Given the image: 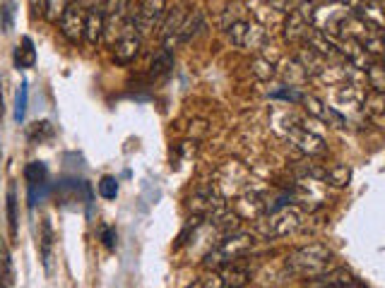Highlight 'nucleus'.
<instances>
[{
    "label": "nucleus",
    "mask_w": 385,
    "mask_h": 288,
    "mask_svg": "<svg viewBox=\"0 0 385 288\" xmlns=\"http://www.w3.org/2000/svg\"><path fill=\"white\" fill-rule=\"evenodd\" d=\"M286 267L294 274L306 276V279H318V276L328 274V269L333 267V250L323 243L303 245L286 257Z\"/></svg>",
    "instance_id": "f257e3e1"
},
{
    "label": "nucleus",
    "mask_w": 385,
    "mask_h": 288,
    "mask_svg": "<svg viewBox=\"0 0 385 288\" xmlns=\"http://www.w3.org/2000/svg\"><path fill=\"white\" fill-rule=\"evenodd\" d=\"M253 245H256V238L251 233H229L205 255V267L215 271L224 269L226 264H234L236 259H241Z\"/></svg>",
    "instance_id": "f03ea898"
},
{
    "label": "nucleus",
    "mask_w": 385,
    "mask_h": 288,
    "mask_svg": "<svg viewBox=\"0 0 385 288\" xmlns=\"http://www.w3.org/2000/svg\"><path fill=\"white\" fill-rule=\"evenodd\" d=\"M301 226V211L296 206H277L258 221V228L265 238H284Z\"/></svg>",
    "instance_id": "7ed1b4c3"
},
{
    "label": "nucleus",
    "mask_w": 385,
    "mask_h": 288,
    "mask_svg": "<svg viewBox=\"0 0 385 288\" xmlns=\"http://www.w3.org/2000/svg\"><path fill=\"white\" fill-rule=\"evenodd\" d=\"M248 181H251V173H248L246 166L238 164V161H226V164L217 171L212 185L217 188V192H219L221 197H229V195L238 197L241 192L251 190V183Z\"/></svg>",
    "instance_id": "20e7f679"
},
{
    "label": "nucleus",
    "mask_w": 385,
    "mask_h": 288,
    "mask_svg": "<svg viewBox=\"0 0 385 288\" xmlns=\"http://www.w3.org/2000/svg\"><path fill=\"white\" fill-rule=\"evenodd\" d=\"M226 34L236 48H246V51H260L268 43V29L256 20H238L226 29Z\"/></svg>",
    "instance_id": "39448f33"
},
{
    "label": "nucleus",
    "mask_w": 385,
    "mask_h": 288,
    "mask_svg": "<svg viewBox=\"0 0 385 288\" xmlns=\"http://www.w3.org/2000/svg\"><path fill=\"white\" fill-rule=\"evenodd\" d=\"M351 10L344 0L340 3H325V5H316V13H313V29H321L325 34L340 36V24L349 17Z\"/></svg>",
    "instance_id": "423d86ee"
},
{
    "label": "nucleus",
    "mask_w": 385,
    "mask_h": 288,
    "mask_svg": "<svg viewBox=\"0 0 385 288\" xmlns=\"http://www.w3.org/2000/svg\"><path fill=\"white\" fill-rule=\"evenodd\" d=\"M313 13L316 3H301L296 10H289L284 20V39L286 41H303L308 31L313 29Z\"/></svg>",
    "instance_id": "0eeeda50"
},
{
    "label": "nucleus",
    "mask_w": 385,
    "mask_h": 288,
    "mask_svg": "<svg viewBox=\"0 0 385 288\" xmlns=\"http://www.w3.org/2000/svg\"><path fill=\"white\" fill-rule=\"evenodd\" d=\"M166 13H169L166 0H143V5L138 8V13L133 15L135 29H138L140 34H150V31H154L157 26L164 22Z\"/></svg>",
    "instance_id": "6e6552de"
},
{
    "label": "nucleus",
    "mask_w": 385,
    "mask_h": 288,
    "mask_svg": "<svg viewBox=\"0 0 385 288\" xmlns=\"http://www.w3.org/2000/svg\"><path fill=\"white\" fill-rule=\"evenodd\" d=\"M284 137L289 139V142L294 144L296 149L301 151V154H306V156H321V154H325V139L318 132L308 130V128L294 125V128H291L289 132L284 135Z\"/></svg>",
    "instance_id": "1a4fd4ad"
},
{
    "label": "nucleus",
    "mask_w": 385,
    "mask_h": 288,
    "mask_svg": "<svg viewBox=\"0 0 385 288\" xmlns=\"http://www.w3.org/2000/svg\"><path fill=\"white\" fill-rule=\"evenodd\" d=\"M85 17H87V10L78 3H73L65 10L63 17L58 20V26H61V34L65 39L73 43H80L85 39Z\"/></svg>",
    "instance_id": "9d476101"
},
{
    "label": "nucleus",
    "mask_w": 385,
    "mask_h": 288,
    "mask_svg": "<svg viewBox=\"0 0 385 288\" xmlns=\"http://www.w3.org/2000/svg\"><path fill=\"white\" fill-rule=\"evenodd\" d=\"M337 48H340V56L344 58V63L351 65V68H356V70H361V73H366V70L376 63L371 53L364 48V43L356 41V39H349V36L337 39Z\"/></svg>",
    "instance_id": "9b49d317"
},
{
    "label": "nucleus",
    "mask_w": 385,
    "mask_h": 288,
    "mask_svg": "<svg viewBox=\"0 0 385 288\" xmlns=\"http://www.w3.org/2000/svg\"><path fill=\"white\" fill-rule=\"evenodd\" d=\"M234 214L238 219H263L265 214H268V202H265V197L256 190H246V192H241L236 197L234 202Z\"/></svg>",
    "instance_id": "f8f14e48"
},
{
    "label": "nucleus",
    "mask_w": 385,
    "mask_h": 288,
    "mask_svg": "<svg viewBox=\"0 0 385 288\" xmlns=\"http://www.w3.org/2000/svg\"><path fill=\"white\" fill-rule=\"evenodd\" d=\"M301 103H303V108L308 111V116L318 118L321 123H328V125H333V128H347V118L342 116V113L335 111V108L328 106V103H323L318 96L303 94Z\"/></svg>",
    "instance_id": "ddd939ff"
},
{
    "label": "nucleus",
    "mask_w": 385,
    "mask_h": 288,
    "mask_svg": "<svg viewBox=\"0 0 385 288\" xmlns=\"http://www.w3.org/2000/svg\"><path fill=\"white\" fill-rule=\"evenodd\" d=\"M303 46L313 48L316 53H321L323 58H328V61H337L340 56V48H337V39L330 34H325L321 29H311L308 31V36L303 39Z\"/></svg>",
    "instance_id": "4468645a"
},
{
    "label": "nucleus",
    "mask_w": 385,
    "mask_h": 288,
    "mask_svg": "<svg viewBox=\"0 0 385 288\" xmlns=\"http://www.w3.org/2000/svg\"><path fill=\"white\" fill-rule=\"evenodd\" d=\"M188 10L183 8V5H178V8H173L166 13L164 22L159 24V39L164 41V48H169V51H173V46H176V34L178 29H181L183 20H186Z\"/></svg>",
    "instance_id": "2eb2a0df"
},
{
    "label": "nucleus",
    "mask_w": 385,
    "mask_h": 288,
    "mask_svg": "<svg viewBox=\"0 0 385 288\" xmlns=\"http://www.w3.org/2000/svg\"><path fill=\"white\" fill-rule=\"evenodd\" d=\"M106 29V13L99 5H92L87 8V17H85V39L89 46H96L101 41V34Z\"/></svg>",
    "instance_id": "dca6fc26"
},
{
    "label": "nucleus",
    "mask_w": 385,
    "mask_h": 288,
    "mask_svg": "<svg viewBox=\"0 0 385 288\" xmlns=\"http://www.w3.org/2000/svg\"><path fill=\"white\" fill-rule=\"evenodd\" d=\"M354 15H359L373 31L385 29V0H364L354 10Z\"/></svg>",
    "instance_id": "f3484780"
},
{
    "label": "nucleus",
    "mask_w": 385,
    "mask_h": 288,
    "mask_svg": "<svg viewBox=\"0 0 385 288\" xmlns=\"http://www.w3.org/2000/svg\"><path fill=\"white\" fill-rule=\"evenodd\" d=\"M296 61H299V65L303 68V73L308 75V79L311 77H321V73L325 68H328L333 61H328V58H323L321 53H316L313 48L303 46L299 53H296Z\"/></svg>",
    "instance_id": "a211bd4d"
},
{
    "label": "nucleus",
    "mask_w": 385,
    "mask_h": 288,
    "mask_svg": "<svg viewBox=\"0 0 385 288\" xmlns=\"http://www.w3.org/2000/svg\"><path fill=\"white\" fill-rule=\"evenodd\" d=\"M140 46H143V41H140L138 34L121 36L116 43V48H113V61H116L118 65H130L135 58L140 56Z\"/></svg>",
    "instance_id": "6ab92c4d"
},
{
    "label": "nucleus",
    "mask_w": 385,
    "mask_h": 288,
    "mask_svg": "<svg viewBox=\"0 0 385 288\" xmlns=\"http://www.w3.org/2000/svg\"><path fill=\"white\" fill-rule=\"evenodd\" d=\"M203 24H205V20H203V13L200 10H188V15H186V20H183V24H181V29H178V34H176V46L178 43H188V41H193L195 36L200 34V29H203Z\"/></svg>",
    "instance_id": "aec40b11"
},
{
    "label": "nucleus",
    "mask_w": 385,
    "mask_h": 288,
    "mask_svg": "<svg viewBox=\"0 0 385 288\" xmlns=\"http://www.w3.org/2000/svg\"><path fill=\"white\" fill-rule=\"evenodd\" d=\"M221 281H224V288H243L251 284V269L238 267V264H226L224 269H219Z\"/></svg>",
    "instance_id": "412c9836"
},
{
    "label": "nucleus",
    "mask_w": 385,
    "mask_h": 288,
    "mask_svg": "<svg viewBox=\"0 0 385 288\" xmlns=\"http://www.w3.org/2000/svg\"><path fill=\"white\" fill-rule=\"evenodd\" d=\"M34 63H36V48L29 36H24L22 46H17V51H15V65H17L20 70H29L34 68Z\"/></svg>",
    "instance_id": "4be33fe9"
},
{
    "label": "nucleus",
    "mask_w": 385,
    "mask_h": 288,
    "mask_svg": "<svg viewBox=\"0 0 385 288\" xmlns=\"http://www.w3.org/2000/svg\"><path fill=\"white\" fill-rule=\"evenodd\" d=\"M279 73L284 75V79L289 82V86H296V89H299L301 84H306V79H308V75L303 73V68L299 65L296 58H289V61H284Z\"/></svg>",
    "instance_id": "5701e85b"
},
{
    "label": "nucleus",
    "mask_w": 385,
    "mask_h": 288,
    "mask_svg": "<svg viewBox=\"0 0 385 288\" xmlns=\"http://www.w3.org/2000/svg\"><path fill=\"white\" fill-rule=\"evenodd\" d=\"M251 73L256 75L260 82H270V79H275V75H277V68H275V63L270 61V58L256 56L251 61Z\"/></svg>",
    "instance_id": "b1692460"
},
{
    "label": "nucleus",
    "mask_w": 385,
    "mask_h": 288,
    "mask_svg": "<svg viewBox=\"0 0 385 288\" xmlns=\"http://www.w3.org/2000/svg\"><path fill=\"white\" fill-rule=\"evenodd\" d=\"M0 288H15V264L10 250H0Z\"/></svg>",
    "instance_id": "393cba45"
},
{
    "label": "nucleus",
    "mask_w": 385,
    "mask_h": 288,
    "mask_svg": "<svg viewBox=\"0 0 385 288\" xmlns=\"http://www.w3.org/2000/svg\"><path fill=\"white\" fill-rule=\"evenodd\" d=\"M323 181L333 188H347L351 181V168L349 166H333L330 171H325Z\"/></svg>",
    "instance_id": "a878e982"
},
{
    "label": "nucleus",
    "mask_w": 385,
    "mask_h": 288,
    "mask_svg": "<svg viewBox=\"0 0 385 288\" xmlns=\"http://www.w3.org/2000/svg\"><path fill=\"white\" fill-rule=\"evenodd\" d=\"M173 68V51L169 48H161L159 53L154 56V61L150 65V75L152 77H159V75H166Z\"/></svg>",
    "instance_id": "bb28decb"
},
{
    "label": "nucleus",
    "mask_w": 385,
    "mask_h": 288,
    "mask_svg": "<svg viewBox=\"0 0 385 288\" xmlns=\"http://www.w3.org/2000/svg\"><path fill=\"white\" fill-rule=\"evenodd\" d=\"M364 111L373 118V121H383L385 118V94H376V91L366 94Z\"/></svg>",
    "instance_id": "cd10ccee"
},
{
    "label": "nucleus",
    "mask_w": 385,
    "mask_h": 288,
    "mask_svg": "<svg viewBox=\"0 0 385 288\" xmlns=\"http://www.w3.org/2000/svg\"><path fill=\"white\" fill-rule=\"evenodd\" d=\"M51 245H53V231H51V221L43 219L41 224V259L46 271H51Z\"/></svg>",
    "instance_id": "c85d7f7f"
},
{
    "label": "nucleus",
    "mask_w": 385,
    "mask_h": 288,
    "mask_svg": "<svg viewBox=\"0 0 385 288\" xmlns=\"http://www.w3.org/2000/svg\"><path fill=\"white\" fill-rule=\"evenodd\" d=\"M366 82L371 86V91L385 94V68L381 63H373L371 68L366 70Z\"/></svg>",
    "instance_id": "c756f323"
},
{
    "label": "nucleus",
    "mask_w": 385,
    "mask_h": 288,
    "mask_svg": "<svg viewBox=\"0 0 385 288\" xmlns=\"http://www.w3.org/2000/svg\"><path fill=\"white\" fill-rule=\"evenodd\" d=\"M24 178L29 185H43L48 178V168L46 164H41V161H31L29 166L24 168Z\"/></svg>",
    "instance_id": "7c9ffc66"
},
{
    "label": "nucleus",
    "mask_w": 385,
    "mask_h": 288,
    "mask_svg": "<svg viewBox=\"0 0 385 288\" xmlns=\"http://www.w3.org/2000/svg\"><path fill=\"white\" fill-rule=\"evenodd\" d=\"M130 0H104V13H106V22H118L126 15Z\"/></svg>",
    "instance_id": "2f4dec72"
},
{
    "label": "nucleus",
    "mask_w": 385,
    "mask_h": 288,
    "mask_svg": "<svg viewBox=\"0 0 385 288\" xmlns=\"http://www.w3.org/2000/svg\"><path fill=\"white\" fill-rule=\"evenodd\" d=\"M8 224H10V238H17V197H15V188L8 190Z\"/></svg>",
    "instance_id": "473e14b6"
},
{
    "label": "nucleus",
    "mask_w": 385,
    "mask_h": 288,
    "mask_svg": "<svg viewBox=\"0 0 385 288\" xmlns=\"http://www.w3.org/2000/svg\"><path fill=\"white\" fill-rule=\"evenodd\" d=\"M70 5H73V0H46V10H43V13H46V20L58 22Z\"/></svg>",
    "instance_id": "72a5a7b5"
},
{
    "label": "nucleus",
    "mask_w": 385,
    "mask_h": 288,
    "mask_svg": "<svg viewBox=\"0 0 385 288\" xmlns=\"http://www.w3.org/2000/svg\"><path fill=\"white\" fill-rule=\"evenodd\" d=\"M188 288H224V281H221V274L219 271H210V274L200 276V279H195Z\"/></svg>",
    "instance_id": "f704fd0d"
},
{
    "label": "nucleus",
    "mask_w": 385,
    "mask_h": 288,
    "mask_svg": "<svg viewBox=\"0 0 385 288\" xmlns=\"http://www.w3.org/2000/svg\"><path fill=\"white\" fill-rule=\"evenodd\" d=\"M27 99H29V89H27V82L20 84L17 91V101H15V121L22 123L27 116Z\"/></svg>",
    "instance_id": "c9c22d12"
},
{
    "label": "nucleus",
    "mask_w": 385,
    "mask_h": 288,
    "mask_svg": "<svg viewBox=\"0 0 385 288\" xmlns=\"http://www.w3.org/2000/svg\"><path fill=\"white\" fill-rule=\"evenodd\" d=\"M273 99H284V101H289V103H301V99H303V91H299V89H296V86L284 84V86H282V89L273 91Z\"/></svg>",
    "instance_id": "e433bc0d"
},
{
    "label": "nucleus",
    "mask_w": 385,
    "mask_h": 288,
    "mask_svg": "<svg viewBox=\"0 0 385 288\" xmlns=\"http://www.w3.org/2000/svg\"><path fill=\"white\" fill-rule=\"evenodd\" d=\"M99 195L104 199H116L118 195V181L113 176H104L99 181Z\"/></svg>",
    "instance_id": "4c0bfd02"
},
{
    "label": "nucleus",
    "mask_w": 385,
    "mask_h": 288,
    "mask_svg": "<svg viewBox=\"0 0 385 288\" xmlns=\"http://www.w3.org/2000/svg\"><path fill=\"white\" fill-rule=\"evenodd\" d=\"M364 48L368 53H371L373 58H383V53H385V43L381 39V34H371L368 39L364 41Z\"/></svg>",
    "instance_id": "58836bf2"
},
{
    "label": "nucleus",
    "mask_w": 385,
    "mask_h": 288,
    "mask_svg": "<svg viewBox=\"0 0 385 288\" xmlns=\"http://www.w3.org/2000/svg\"><path fill=\"white\" fill-rule=\"evenodd\" d=\"M99 238H101V243L111 250L113 245H116V228H111V226H101L99 228Z\"/></svg>",
    "instance_id": "ea45409f"
},
{
    "label": "nucleus",
    "mask_w": 385,
    "mask_h": 288,
    "mask_svg": "<svg viewBox=\"0 0 385 288\" xmlns=\"http://www.w3.org/2000/svg\"><path fill=\"white\" fill-rule=\"evenodd\" d=\"M3 15H5L3 26H5V31H10V29H13V0H8V3H5Z\"/></svg>",
    "instance_id": "a19ab883"
},
{
    "label": "nucleus",
    "mask_w": 385,
    "mask_h": 288,
    "mask_svg": "<svg viewBox=\"0 0 385 288\" xmlns=\"http://www.w3.org/2000/svg\"><path fill=\"white\" fill-rule=\"evenodd\" d=\"M325 288H364L361 284H354V281H340V284H330V286H325Z\"/></svg>",
    "instance_id": "79ce46f5"
},
{
    "label": "nucleus",
    "mask_w": 385,
    "mask_h": 288,
    "mask_svg": "<svg viewBox=\"0 0 385 288\" xmlns=\"http://www.w3.org/2000/svg\"><path fill=\"white\" fill-rule=\"evenodd\" d=\"M31 8L36 10V13H43V10H46V0H31Z\"/></svg>",
    "instance_id": "37998d69"
},
{
    "label": "nucleus",
    "mask_w": 385,
    "mask_h": 288,
    "mask_svg": "<svg viewBox=\"0 0 385 288\" xmlns=\"http://www.w3.org/2000/svg\"><path fill=\"white\" fill-rule=\"evenodd\" d=\"M291 3H299L301 5V3H308V0H291Z\"/></svg>",
    "instance_id": "c03bdc74"
},
{
    "label": "nucleus",
    "mask_w": 385,
    "mask_h": 288,
    "mask_svg": "<svg viewBox=\"0 0 385 288\" xmlns=\"http://www.w3.org/2000/svg\"><path fill=\"white\" fill-rule=\"evenodd\" d=\"M381 39H383V43H385V29L381 31Z\"/></svg>",
    "instance_id": "a18cd8bd"
},
{
    "label": "nucleus",
    "mask_w": 385,
    "mask_h": 288,
    "mask_svg": "<svg viewBox=\"0 0 385 288\" xmlns=\"http://www.w3.org/2000/svg\"><path fill=\"white\" fill-rule=\"evenodd\" d=\"M325 3H340V0H325Z\"/></svg>",
    "instance_id": "49530a36"
},
{
    "label": "nucleus",
    "mask_w": 385,
    "mask_h": 288,
    "mask_svg": "<svg viewBox=\"0 0 385 288\" xmlns=\"http://www.w3.org/2000/svg\"><path fill=\"white\" fill-rule=\"evenodd\" d=\"M381 65H383V68H385V53H383V63H381Z\"/></svg>",
    "instance_id": "de8ad7c7"
}]
</instances>
